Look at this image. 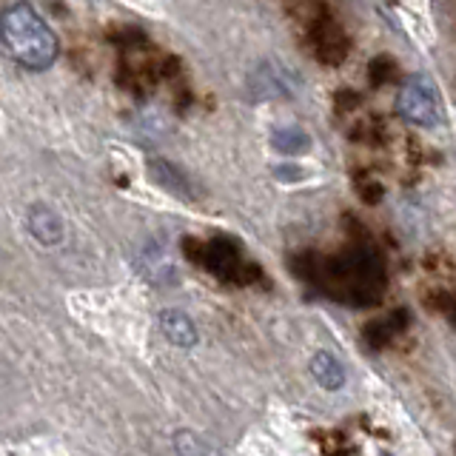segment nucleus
Returning a JSON list of instances; mask_svg holds the SVG:
<instances>
[{"label": "nucleus", "instance_id": "8", "mask_svg": "<svg viewBox=\"0 0 456 456\" xmlns=\"http://www.w3.org/2000/svg\"><path fill=\"white\" fill-rule=\"evenodd\" d=\"M149 175H151V180L157 185H160V189L177 194V197H191L189 180H185V175H183V171L175 163H168V160H151Z\"/></svg>", "mask_w": 456, "mask_h": 456}, {"label": "nucleus", "instance_id": "4", "mask_svg": "<svg viewBox=\"0 0 456 456\" xmlns=\"http://www.w3.org/2000/svg\"><path fill=\"white\" fill-rule=\"evenodd\" d=\"M314 46H317V57H322L325 63H339L348 54L346 35L331 18H320V23L314 26Z\"/></svg>", "mask_w": 456, "mask_h": 456}, {"label": "nucleus", "instance_id": "7", "mask_svg": "<svg viewBox=\"0 0 456 456\" xmlns=\"http://www.w3.org/2000/svg\"><path fill=\"white\" fill-rule=\"evenodd\" d=\"M289 80V71H282L277 63H263L260 69L254 71L251 77V89L260 100H268V97H282L291 92V83Z\"/></svg>", "mask_w": 456, "mask_h": 456}, {"label": "nucleus", "instance_id": "1", "mask_svg": "<svg viewBox=\"0 0 456 456\" xmlns=\"http://www.w3.org/2000/svg\"><path fill=\"white\" fill-rule=\"evenodd\" d=\"M0 40L12 61L28 71H46L61 54V40L28 0H18L4 9Z\"/></svg>", "mask_w": 456, "mask_h": 456}, {"label": "nucleus", "instance_id": "6", "mask_svg": "<svg viewBox=\"0 0 456 456\" xmlns=\"http://www.w3.org/2000/svg\"><path fill=\"white\" fill-rule=\"evenodd\" d=\"M308 370H311V377L317 379L320 388H325V391H339L342 385H346V368H342V362L331 351L314 354Z\"/></svg>", "mask_w": 456, "mask_h": 456}, {"label": "nucleus", "instance_id": "3", "mask_svg": "<svg viewBox=\"0 0 456 456\" xmlns=\"http://www.w3.org/2000/svg\"><path fill=\"white\" fill-rule=\"evenodd\" d=\"M157 325H160L163 337L171 342V346H177V348H194L197 342H200L194 320L189 317V314L177 311V308L160 311V317H157Z\"/></svg>", "mask_w": 456, "mask_h": 456}, {"label": "nucleus", "instance_id": "5", "mask_svg": "<svg viewBox=\"0 0 456 456\" xmlns=\"http://www.w3.org/2000/svg\"><path fill=\"white\" fill-rule=\"evenodd\" d=\"M26 228L28 234H32L37 242H43V246H57V242L63 240V220L61 214H57L54 208L49 206H32L26 214Z\"/></svg>", "mask_w": 456, "mask_h": 456}, {"label": "nucleus", "instance_id": "2", "mask_svg": "<svg viewBox=\"0 0 456 456\" xmlns=\"http://www.w3.org/2000/svg\"><path fill=\"white\" fill-rule=\"evenodd\" d=\"M396 114L411 126L419 128H434L442 123L445 111H442V97L439 86L428 75H411L405 86L396 94Z\"/></svg>", "mask_w": 456, "mask_h": 456}, {"label": "nucleus", "instance_id": "10", "mask_svg": "<svg viewBox=\"0 0 456 456\" xmlns=\"http://www.w3.org/2000/svg\"><path fill=\"white\" fill-rule=\"evenodd\" d=\"M175 451H177V456H208L206 442L200 439L194 431H177L175 434Z\"/></svg>", "mask_w": 456, "mask_h": 456}, {"label": "nucleus", "instance_id": "9", "mask_svg": "<svg viewBox=\"0 0 456 456\" xmlns=\"http://www.w3.org/2000/svg\"><path fill=\"white\" fill-rule=\"evenodd\" d=\"M271 146L280 154H305L311 149V134L299 126H280L271 132Z\"/></svg>", "mask_w": 456, "mask_h": 456}]
</instances>
